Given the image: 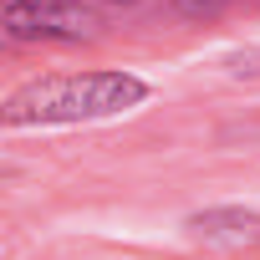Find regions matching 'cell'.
<instances>
[{"label": "cell", "instance_id": "obj_1", "mask_svg": "<svg viewBox=\"0 0 260 260\" xmlns=\"http://www.w3.org/2000/svg\"><path fill=\"white\" fill-rule=\"evenodd\" d=\"M148 97V82L133 72H56L16 87L6 97V127H41V122H97L133 112Z\"/></svg>", "mask_w": 260, "mask_h": 260}, {"label": "cell", "instance_id": "obj_2", "mask_svg": "<svg viewBox=\"0 0 260 260\" xmlns=\"http://www.w3.org/2000/svg\"><path fill=\"white\" fill-rule=\"evenodd\" d=\"M97 26V11L82 0H6L11 41H92Z\"/></svg>", "mask_w": 260, "mask_h": 260}, {"label": "cell", "instance_id": "obj_3", "mask_svg": "<svg viewBox=\"0 0 260 260\" xmlns=\"http://www.w3.org/2000/svg\"><path fill=\"white\" fill-rule=\"evenodd\" d=\"M189 230L219 250H255L260 245V209H204L189 219Z\"/></svg>", "mask_w": 260, "mask_h": 260}, {"label": "cell", "instance_id": "obj_4", "mask_svg": "<svg viewBox=\"0 0 260 260\" xmlns=\"http://www.w3.org/2000/svg\"><path fill=\"white\" fill-rule=\"evenodd\" d=\"M174 6H179L184 16H194V21H204V16H219V11H224V0H174Z\"/></svg>", "mask_w": 260, "mask_h": 260}, {"label": "cell", "instance_id": "obj_5", "mask_svg": "<svg viewBox=\"0 0 260 260\" xmlns=\"http://www.w3.org/2000/svg\"><path fill=\"white\" fill-rule=\"evenodd\" d=\"M112 6H133V0H112Z\"/></svg>", "mask_w": 260, "mask_h": 260}]
</instances>
